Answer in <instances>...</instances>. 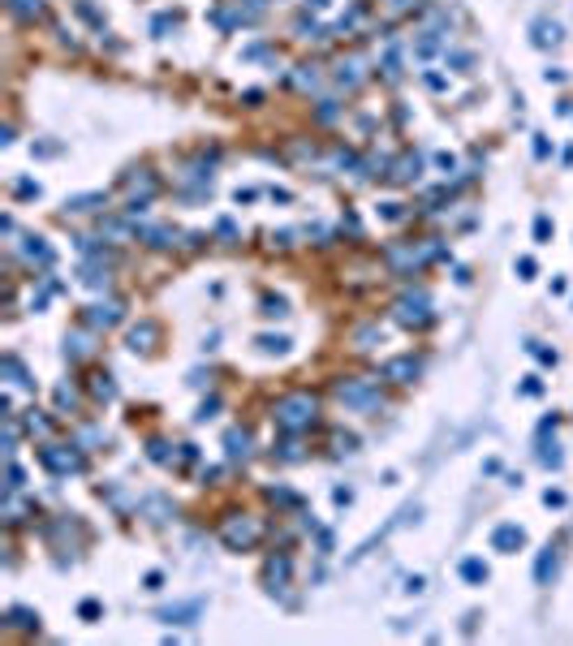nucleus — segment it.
<instances>
[{"mask_svg":"<svg viewBox=\"0 0 573 646\" xmlns=\"http://www.w3.org/2000/svg\"><path fill=\"white\" fill-rule=\"evenodd\" d=\"M336 99H323V108H319V121H336Z\"/></svg>","mask_w":573,"mask_h":646,"instance_id":"49530a36","label":"nucleus"},{"mask_svg":"<svg viewBox=\"0 0 573 646\" xmlns=\"http://www.w3.org/2000/svg\"><path fill=\"white\" fill-rule=\"evenodd\" d=\"M418 172H422V160H418L414 151H405L401 160H396V164H392V172H388V177H392V181H414V177H418Z\"/></svg>","mask_w":573,"mask_h":646,"instance_id":"f3484780","label":"nucleus"},{"mask_svg":"<svg viewBox=\"0 0 573 646\" xmlns=\"http://www.w3.org/2000/svg\"><path fill=\"white\" fill-rule=\"evenodd\" d=\"M457 573H461L470 586H483V582H487V564H483L479 556H466V560L457 564Z\"/></svg>","mask_w":573,"mask_h":646,"instance_id":"aec40b11","label":"nucleus"},{"mask_svg":"<svg viewBox=\"0 0 573 646\" xmlns=\"http://www.w3.org/2000/svg\"><path fill=\"white\" fill-rule=\"evenodd\" d=\"M9 5V13L17 17V22H35V17H43V0H5Z\"/></svg>","mask_w":573,"mask_h":646,"instance_id":"412c9836","label":"nucleus"},{"mask_svg":"<svg viewBox=\"0 0 573 646\" xmlns=\"http://www.w3.org/2000/svg\"><path fill=\"white\" fill-rule=\"evenodd\" d=\"M5 380H9V384H17V388H35V380L27 375V366H22V358H17V354H5Z\"/></svg>","mask_w":573,"mask_h":646,"instance_id":"a211bd4d","label":"nucleus"},{"mask_svg":"<svg viewBox=\"0 0 573 646\" xmlns=\"http://www.w3.org/2000/svg\"><path fill=\"white\" fill-rule=\"evenodd\" d=\"M293 229H281V233H271V246H281V250H289V246H293Z\"/></svg>","mask_w":573,"mask_h":646,"instance_id":"58836bf2","label":"nucleus"},{"mask_svg":"<svg viewBox=\"0 0 573 646\" xmlns=\"http://www.w3.org/2000/svg\"><path fill=\"white\" fill-rule=\"evenodd\" d=\"M91 350H95V345H91V332H73V336H65V358L78 362V358H91Z\"/></svg>","mask_w":573,"mask_h":646,"instance_id":"6ab92c4d","label":"nucleus"},{"mask_svg":"<svg viewBox=\"0 0 573 646\" xmlns=\"http://www.w3.org/2000/svg\"><path fill=\"white\" fill-rule=\"evenodd\" d=\"M539 461L547 470H560L565 465V453H560V444H539Z\"/></svg>","mask_w":573,"mask_h":646,"instance_id":"cd10ccee","label":"nucleus"},{"mask_svg":"<svg viewBox=\"0 0 573 646\" xmlns=\"http://www.w3.org/2000/svg\"><path fill=\"white\" fill-rule=\"evenodd\" d=\"M27 427H31V435H47V431H52L43 418H35V410H31V418H27Z\"/></svg>","mask_w":573,"mask_h":646,"instance_id":"c03bdc74","label":"nucleus"},{"mask_svg":"<svg viewBox=\"0 0 573 646\" xmlns=\"http://www.w3.org/2000/svg\"><path fill=\"white\" fill-rule=\"evenodd\" d=\"M470 61H475V57H470V52H448V65H457V69H466Z\"/></svg>","mask_w":573,"mask_h":646,"instance_id":"09e8293b","label":"nucleus"},{"mask_svg":"<svg viewBox=\"0 0 573 646\" xmlns=\"http://www.w3.org/2000/svg\"><path fill=\"white\" fill-rule=\"evenodd\" d=\"M388 5H392V9H396V13H405V9H410V5H418V0H388Z\"/></svg>","mask_w":573,"mask_h":646,"instance_id":"5fc2aeb1","label":"nucleus"},{"mask_svg":"<svg viewBox=\"0 0 573 646\" xmlns=\"http://www.w3.org/2000/svg\"><path fill=\"white\" fill-rule=\"evenodd\" d=\"M220 410V396H211V401H203V405H198V422H207L211 414Z\"/></svg>","mask_w":573,"mask_h":646,"instance_id":"37998d69","label":"nucleus"},{"mask_svg":"<svg viewBox=\"0 0 573 646\" xmlns=\"http://www.w3.org/2000/svg\"><path fill=\"white\" fill-rule=\"evenodd\" d=\"M362 78H366V73H362V61H350V65L336 69V82H341V87H358Z\"/></svg>","mask_w":573,"mask_h":646,"instance_id":"393cba45","label":"nucleus"},{"mask_svg":"<svg viewBox=\"0 0 573 646\" xmlns=\"http://www.w3.org/2000/svg\"><path fill=\"white\" fill-rule=\"evenodd\" d=\"M418 375H422V362L414 354H401V358L384 362V380H392V384H414Z\"/></svg>","mask_w":573,"mask_h":646,"instance_id":"1a4fd4ad","label":"nucleus"},{"mask_svg":"<svg viewBox=\"0 0 573 646\" xmlns=\"http://www.w3.org/2000/svg\"><path fill=\"white\" fill-rule=\"evenodd\" d=\"M198 616H203V599H190V603H177V608H164L160 612L164 625H194Z\"/></svg>","mask_w":573,"mask_h":646,"instance_id":"ddd939ff","label":"nucleus"},{"mask_svg":"<svg viewBox=\"0 0 573 646\" xmlns=\"http://www.w3.org/2000/svg\"><path fill=\"white\" fill-rule=\"evenodd\" d=\"M521 548H526V530L513 526V521H500V526L491 530V552L513 556V552H521Z\"/></svg>","mask_w":573,"mask_h":646,"instance_id":"6e6552de","label":"nucleus"},{"mask_svg":"<svg viewBox=\"0 0 573 646\" xmlns=\"http://www.w3.org/2000/svg\"><path fill=\"white\" fill-rule=\"evenodd\" d=\"M78 13H82V17L91 22V27H104V17H99V13H95V9L87 5V0H78Z\"/></svg>","mask_w":573,"mask_h":646,"instance_id":"a19ab883","label":"nucleus"},{"mask_svg":"<svg viewBox=\"0 0 573 646\" xmlns=\"http://www.w3.org/2000/svg\"><path fill=\"white\" fill-rule=\"evenodd\" d=\"M401 216V203H384V220H396Z\"/></svg>","mask_w":573,"mask_h":646,"instance_id":"864d4df0","label":"nucleus"},{"mask_svg":"<svg viewBox=\"0 0 573 646\" xmlns=\"http://www.w3.org/2000/svg\"><path fill=\"white\" fill-rule=\"evenodd\" d=\"M336 401L350 405L354 414H375L384 410V392L375 388V380H336Z\"/></svg>","mask_w":573,"mask_h":646,"instance_id":"f03ea898","label":"nucleus"},{"mask_svg":"<svg viewBox=\"0 0 573 646\" xmlns=\"http://www.w3.org/2000/svg\"><path fill=\"white\" fill-rule=\"evenodd\" d=\"M9 625L22 629V633H39V612H31V608H9Z\"/></svg>","mask_w":573,"mask_h":646,"instance_id":"4be33fe9","label":"nucleus"},{"mask_svg":"<svg viewBox=\"0 0 573 646\" xmlns=\"http://www.w3.org/2000/svg\"><path fill=\"white\" fill-rule=\"evenodd\" d=\"M99 612H104V608H99L95 599H87V603L78 608V616H82V620H99Z\"/></svg>","mask_w":573,"mask_h":646,"instance_id":"79ce46f5","label":"nucleus"},{"mask_svg":"<svg viewBox=\"0 0 573 646\" xmlns=\"http://www.w3.org/2000/svg\"><path fill=\"white\" fill-rule=\"evenodd\" d=\"M552 237V220L547 216H535V241H547Z\"/></svg>","mask_w":573,"mask_h":646,"instance_id":"e433bc0d","label":"nucleus"},{"mask_svg":"<svg viewBox=\"0 0 573 646\" xmlns=\"http://www.w3.org/2000/svg\"><path fill=\"white\" fill-rule=\"evenodd\" d=\"M267 582H271V590H281L289 582V560L285 556H271L267 560Z\"/></svg>","mask_w":573,"mask_h":646,"instance_id":"b1692460","label":"nucleus"},{"mask_svg":"<svg viewBox=\"0 0 573 646\" xmlns=\"http://www.w3.org/2000/svg\"><path fill=\"white\" fill-rule=\"evenodd\" d=\"M556 560H560V548H556V543H547V548L539 552V560H535V582H539V586H547V582H552V573H556Z\"/></svg>","mask_w":573,"mask_h":646,"instance_id":"dca6fc26","label":"nucleus"},{"mask_svg":"<svg viewBox=\"0 0 573 646\" xmlns=\"http://www.w3.org/2000/svg\"><path fill=\"white\" fill-rule=\"evenodd\" d=\"M177 229H168V225H142L138 229V241H147V246H151V250H172V246H177Z\"/></svg>","mask_w":573,"mask_h":646,"instance_id":"9d476101","label":"nucleus"},{"mask_svg":"<svg viewBox=\"0 0 573 646\" xmlns=\"http://www.w3.org/2000/svg\"><path fill=\"white\" fill-rule=\"evenodd\" d=\"M392 315L401 319V323H410V328H427V323H431V293L427 289L401 293V297H396V306H392Z\"/></svg>","mask_w":573,"mask_h":646,"instance_id":"20e7f679","label":"nucleus"},{"mask_svg":"<svg viewBox=\"0 0 573 646\" xmlns=\"http://www.w3.org/2000/svg\"><path fill=\"white\" fill-rule=\"evenodd\" d=\"M22 255H27L31 263H39V267H52V259H57V250H52V246H47L43 237H22Z\"/></svg>","mask_w":573,"mask_h":646,"instance_id":"2eb2a0df","label":"nucleus"},{"mask_svg":"<svg viewBox=\"0 0 573 646\" xmlns=\"http://www.w3.org/2000/svg\"><path fill=\"white\" fill-rule=\"evenodd\" d=\"M297 69H302V73H293L289 82H293L297 91H315V87H319V69H315V65H297Z\"/></svg>","mask_w":573,"mask_h":646,"instance_id":"a878e982","label":"nucleus"},{"mask_svg":"<svg viewBox=\"0 0 573 646\" xmlns=\"http://www.w3.org/2000/svg\"><path fill=\"white\" fill-rule=\"evenodd\" d=\"M91 392L99 396V401H112V396H117V384H112V375H95Z\"/></svg>","mask_w":573,"mask_h":646,"instance_id":"c756f323","label":"nucleus"},{"mask_svg":"<svg viewBox=\"0 0 573 646\" xmlns=\"http://www.w3.org/2000/svg\"><path fill=\"white\" fill-rule=\"evenodd\" d=\"M526 354H535L543 366H556V350H547V345H539V340H526Z\"/></svg>","mask_w":573,"mask_h":646,"instance_id":"7c9ffc66","label":"nucleus"},{"mask_svg":"<svg viewBox=\"0 0 573 646\" xmlns=\"http://www.w3.org/2000/svg\"><path fill=\"white\" fill-rule=\"evenodd\" d=\"M306 5H315V9H323V5H328V0H306Z\"/></svg>","mask_w":573,"mask_h":646,"instance_id":"6e6d98bb","label":"nucleus"},{"mask_svg":"<svg viewBox=\"0 0 573 646\" xmlns=\"http://www.w3.org/2000/svg\"><path fill=\"white\" fill-rule=\"evenodd\" d=\"M220 539H224V548L246 552V548H255V543L263 539V526H259L255 517H246V513H233V517H224Z\"/></svg>","mask_w":573,"mask_h":646,"instance_id":"7ed1b4c3","label":"nucleus"},{"mask_svg":"<svg viewBox=\"0 0 573 646\" xmlns=\"http://www.w3.org/2000/svg\"><path fill=\"white\" fill-rule=\"evenodd\" d=\"M13 194H17V198H39V181H27V177H22V181H13Z\"/></svg>","mask_w":573,"mask_h":646,"instance_id":"72a5a7b5","label":"nucleus"},{"mask_svg":"<svg viewBox=\"0 0 573 646\" xmlns=\"http://www.w3.org/2000/svg\"><path fill=\"white\" fill-rule=\"evenodd\" d=\"M224 457H229V461H251V431H246V427H229V431H224Z\"/></svg>","mask_w":573,"mask_h":646,"instance_id":"9b49d317","label":"nucleus"},{"mask_svg":"<svg viewBox=\"0 0 573 646\" xmlns=\"http://www.w3.org/2000/svg\"><path fill=\"white\" fill-rule=\"evenodd\" d=\"M39 461L52 470V474H61V479H65V474H82V470H87L82 453L73 449V444H69V449H65V444H43V449H39Z\"/></svg>","mask_w":573,"mask_h":646,"instance_id":"39448f33","label":"nucleus"},{"mask_svg":"<svg viewBox=\"0 0 573 646\" xmlns=\"http://www.w3.org/2000/svg\"><path fill=\"white\" fill-rule=\"evenodd\" d=\"M255 345H259L263 354H285V350H289V336H271V332H267V336H259Z\"/></svg>","mask_w":573,"mask_h":646,"instance_id":"c85d7f7f","label":"nucleus"},{"mask_svg":"<svg viewBox=\"0 0 573 646\" xmlns=\"http://www.w3.org/2000/svg\"><path fill=\"white\" fill-rule=\"evenodd\" d=\"M263 315H267V319H281V315H289L285 297H263Z\"/></svg>","mask_w":573,"mask_h":646,"instance_id":"473e14b6","label":"nucleus"},{"mask_svg":"<svg viewBox=\"0 0 573 646\" xmlns=\"http://www.w3.org/2000/svg\"><path fill=\"white\" fill-rule=\"evenodd\" d=\"M142 582H147V590H160V586H164V578H160V573H147Z\"/></svg>","mask_w":573,"mask_h":646,"instance_id":"603ef678","label":"nucleus"},{"mask_svg":"<svg viewBox=\"0 0 573 646\" xmlns=\"http://www.w3.org/2000/svg\"><path fill=\"white\" fill-rule=\"evenodd\" d=\"M354 340H358V350H375V345L384 340V332L375 328V323H366V328H358V332H354Z\"/></svg>","mask_w":573,"mask_h":646,"instance_id":"bb28decb","label":"nucleus"},{"mask_svg":"<svg viewBox=\"0 0 573 646\" xmlns=\"http://www.w3.org/2000/svg\"><path fill=\"white\" fill-rule=\"evenodd\" d=\"M168 27H177V17H172V13H160V17L151 22V31H156V35H164Z\"/></svg>","mask_w":573,"mask_h":646,"instance_id":"ea45409f","label":"nucleus"},{"mask_svg":"<svg viewBox=\"0 0 573 646\" xmlns=\"http://www.w3.org/2000/svg\"><path fill=\"white\" fill-rule=\"evenodd\" d=\"M95 207H108V190H91V194H73L65 198V216H82V211H95Z\"/></svg>","mask_w":573,"mask_h":646,"instance_id":"f8f14e48","label":"nucleus"},{"mask_svg":"<svg viewBox=\"0 0 573 646\" xmlns=\"http://www.w3.org/2000/svg\"><path fill=\"white\" fill-rule=\"evenodd\" d=\"M543 504H547V509H560V504H565V491H552V487H547V491H543Z\"/></svg>","mask_w":573,"mask_h":646,"instance_id":"a18cd8bd","label":"nucleus"},{"mask_svg":"<svg viewBox=\"0 0 573 646\" xmlns=\"http://www.w3.org/2000/svg\"><path fill=\"white\" fill-rule=\"evenodd\" d=\"M121 319H126V306H121L117 297H108V302H95V306H87V315H82V323H87V328H95V332H108V328H117Z\"/></svg>","mask_w":573,"mask_h":646,"instance_id":"0eeeda50","label":"nucleus"},{"mask_svg":"<svg viewBox=\"0 0 573 646\" xmlns=\"http://www.w3.org/2000/svg\"><path fill=\"white\" fill-rule=\"evenodd\" d=\"M535 271H539V263H535L530 255H521V259H517V276H521V280H535Z\"/></svg>","mask_w":573,"mask_h":646,"instance_id":"f704fd0d","label":"nucleus"},{"mask_svg":"<svg viewBox=\"0 0 573 646\" xmlns=\"http://www.w3.org/2000/svg\"><path fill=\"white\" fill-rule=\"evenodd\" d=\"M156 340H160V323H151V319H142L138 328H130V350H134V354L156 350Z\"/></svg>","mask_w":573,"mask_h":646,"instance_id":"4468645a","label":"nucleus"},{"mask_svg":"<svg viewBox=\"0 0 573 646\" xmlns=\"http://www.w3.org/2000/svg\"><path fill=\"white\" fill-rule=\"evenodd\" d=\"M521 392H526V396H539V392H543V384H539V375H526V384H521Z\"/></svg>","mask_w":573,"mask_h":646,"instance_id":"de8ad7c7","label":"nucleus"},{"mask_svg":"<svg viewBox=\"0 0 573 646\" xmlns=\"http://www.w3.org/2000/svg\"><path fill=\"white\" fill-rule=\"evenodd\" d=\"M267 500H271V504H285V509H293V504H302V500H297L293 491H285V487H271V491H267Z\"/></svg>","mask_w":573,"mask_h":646,"instance_id":"2f4dec72","label":"nucleus"},{"mask_svg":"<svg viewBox=\"0 0 573 646\" xmlns=\"http://www.w3.org/2000/svg\"><path fill=\"white\" fill-rule=\"evenodd\" d=\"M535 47H547V43H560V27H556V22H547V17H539L535 22Z\"/></svg>","mask_w":573,"mask_h":646,"instance_id":"5701e85b","label":"nucleus"},{"mask_svg":"<svg viewBox=\"0 0 573 646\" xmlns=\"http://www.w3.org/2000/svg\"><path fill=\"white\" fill-rule=\"evenodd\" d=\"M78 405V392L73 388H57V410H73Z\"/></svg>","mask_w":573,"mask_h":646,"instance_id":"c9c22d12","label":"nucleus"},{"mask_svg":"<svg viewBox=\"0 0 573 646\" xmlns=\"http://www.w3.org/2000/svg\"><path fill=\"white\" fill-rule=\"evenodd\" d=\"M547 151H552V147H547V138H543V134H535V156H539V160H547Z\"/></svg>","mask_w":573,"mask_h":646,"instance_id":"8fccbe9b","label":"nucleus"},{"mask_svg":"<svg viewBox=\"0 0 573 646\" xmlns=\"http://www.w3.org/2000/svg\"><path fill=\"white\" fill-rule=\"evenodd\" d=\"M147 457H151V461H168V444L164 440H151V444H147Z\"/></svg>","mask_w":573,"mask_h":646,"instance_id":"4c0bfd02","label":"nucleus"},{"mask_svg":"<svg viewBox=\"0 0 573 646\" xmlns=\"http://www.w3.org/2000/svg\"><path fill=\"white\" fill-rule=\"evenodd\" d=\"M440 255L436 241H418V246H388V267L392 271H410V267H422L427 259Z\"/></svg>","mask_w":573,"mask_h":646,"instance_id":"423d86ee","label":"nucleus"},{"mask_svg":"<svg viewBox=\"0 0 573 646\" xmlns=\"http://www.w3.org/2000/svg\"><path fill=\"white\" fill-rule=\"evenodd\" d=\"M271 418L276 427L289 431V435H302L319 422V396L315 392H285L276 405H271Z\"/></svg>","mask_w":573,"mask_h":646,"instance_id":"f257e3e1","label":"nucleus"},{"mask_svg":"<svg viewBox=\"0 0 573 646\" xmlns=\"http://www.w3.org/2000/svg\"><path fill=\"white\" fill-rule=\"evenodd\" d=\"M436 164H440V168H448V172H453V168H457V160H453V156H448V151H440V156H436Z\"/></svg>","mask_w":573,"mask_h":646,"instance_id":"3c124183","label":"nucleus"}]
</instances>
